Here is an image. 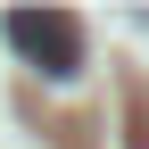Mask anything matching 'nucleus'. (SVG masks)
<instances>
[{"label": "nucleus", "mask_w": 149, "mask_h": 149, "mask_svg": "<svg viewBox=\"0 0 149 149\" xmlns=\"http://www.w3.org/2000/svg\"><path fill=\"white\" fill-rule=\"evenodd\" d=\"M0 42L42 74V83H74V74H83V25H74V17L17 8V17H0Z\"/></svg>", "instance_id": "nucleus-1"}]
</instances>
